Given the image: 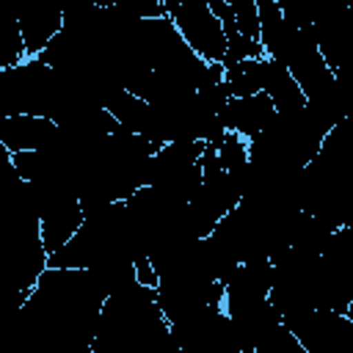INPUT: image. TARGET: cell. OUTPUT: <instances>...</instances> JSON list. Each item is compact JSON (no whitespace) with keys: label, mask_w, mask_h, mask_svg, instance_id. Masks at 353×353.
Returning <instances> with one entry per match:
<instances>
[{"label":"cell","mask_w":353,"mask_h":353,"mask_svg":"<svg viewBox=\"0 0 353 353\" xmlns=\"http://www.w3.org/2000/svg\"><path fill=\"white\" fill-rule=\"evenodd\" d=\"M105 292L85 268H47L22 309L28 336L44 353H91Z\"/></svg>","instance_id":"6da1fadb"},{"label":"cell","mask_w":353,"mask_h":353,"mask_svg":"<svg viewBox=\"0 0 353 353\" xmlns=\"http://www.w3.org/2000/svg\"><path fill=\"white\" fill-rule=\"evenodd\" d=\"M74 102L88 99L66 85L39 55H28L22 63L0 69V116L33 113L58 121Z\"/></svg>","instance_id":"7a4b0ae2"},{"label":"cell","mask_w":353,"mask_h":353,"mask_svg":"<svg viewBox=\"0 0 353 353\" xmlns=\"http://www.w3.org/2000/svg\"><path fill=\"white\" fill-rule=\"evenodd\" d=\"M163 3L182 39L204 61H223L226 55L223 19L210 8L207 0H163Z\"/></svg>","instance_id":"3957f363"},{"label":"cell","mask_w":353,"mask_h":353,"mask_svg":"<svg viewBox=\"0 0 353 353\" xmlns=\"http://www.w3.org/2000/svg\"><path fill=\"white\" fill-rule=\"evenodd\" d=\"M306 353H353V317L331 309H306L284 317Z\"/></svg>","instance_id":"277c9868"},{"label":"cell","mask_w":353,"mask_h":353,"mask_svg":"<svg viewBox=\"0 0 353 353\" xmlns=\"http://www.w3.org/2000/svg\"><path fill=\"white\" fill-rule=\"evenodd\" d=\"M58 121L47 116L33 113H17V116H0V146L6 152H30V149H47L58 141Z\"/></svg>","instance_id":"5b68a950"},{"label":"cell","mask_w":353,"mask_h":353,"mask_svg":"<svg viewBox=\"0 0 353 353\" xmlns=\"http://www.w3.org/2000/svg\"><path fill=\"white\" fill-rule=\"evenodd\" d=\"M276 116V105L273 99L259 91V94H248V97H232L223 110H221V121L229 132L243 135L245 141L254 138L256 132H262Z\"/></svg>","instance_id":"8992f818"},{"label":"cell","mask_w":353,"mask_h":353,"mask_svg":"<svg viewBox=\"0 0 353 353\" xmlns=\"http://www.w3.org/2000/svg\"><path fill=\"white\" fill-rule=\"evenodd\" d=\"M262 91L273 99L279 113H292V110L306 108V97H303L298 80L292 77L290 66L270 55H265V88Z\"/></svg>","instance_id":"52a82bcc"},{"label":"cell","mask_w":353,"mask_h":353,"mask_svg":"<svg viewBox=\"0 0 353 353\" xmlns=\"http://www.w3.org/2000/svg\"><path fill=\"white\" fill-rule=\"evenodd\" d=\"M226 85L232 97H248L259 94L265 88V55L262 58H245L240 63L226 66Z\"/></svg>","instance_id":"ba28073f"},{"label":"cell","mask_w":353,"mask_h":353,"mask_svg":"<svg viewBox=\"0 0 353 353\" xmlns=\"http://www.w3.org/2000/svg\"><path fill=\"white\" fill-rule=\"evenodd\" d=\"M317 154L323 160H331V163L353 165V116H345L342 121H336L325 132Z\"/></svg>","instance_id":"9c48e42d"},{"label":"cell","mask_w":353,"mask_h":353,"mask_svg":"<svg viewBox=\"0 0 353 353\" xmlns=\"http://www.w3.org/2000/svg\"><path fill=\"white\" fill-rule=\"evenodd\" d=\"M223 30H226V55H223V66H232V63H240L245 58H262L265 55V47L259 39L254 36H245L234 19L232 22H223Z\"/></svg>","instance_id":"30bf717a"},{"label":"cell","mask_w":353,"mask_h":353,"mask_svg":"<svg viewBox=\"0 0 353 353\" xmlns=\"http://www.w3.org/2000/svg\"><path fill=\"white\" fill-rule=\"evenodd\" d=\"M215 152L226 171H237V168L248 165V141L237 132H226L223 141L215 146Z\"/></svg>","instance_id":"8fae6325"},{"label":"cell","mask_w":353,"mask_h":353,"mask_svg":"<svg viewBox=\"0 0 353 353\" xmlns=\"http://www.w3.org/2000/svg\"><path fill=\"white\" fill-rule=\"evenodd\" d=\"M116 8L132 19H154V17H165V3L163 0H119Z\"/></svg>","instance_id":"7c38bea8"},{"label":"cell","mask_w":353,"mask_h":353,"mask_svg":"<svg viewBox=\"0 0 353 353\" xmlns=\"http://www.w3.org/2000/svg\"><path fill=\"white\" fill-rule=\"evenodd\" d=\"M284 19L292 22L295 28H309L312 25V0H276Z\"/></svg>","instance_id":"4fadbf2b"},{"label":"cell","mask_w":353,"mask_h":353,"mask_svg":"<svg viewBox=\"0 0 353 353\" xmlns=\"http://www.w3.org/2000/svg\"><path fill=\"white\" fill-rule=\"evenodd\" d=\"M336 74V83H339V91H342V102H345V113L353 116V55L334 69Z\"/></svg>","instance_id":"5bb4252c"},{"label":"cell","mask_w":353,"mask_h":353,"mask_svg":"<svg viewBox=\"0 0 353 353\" xmlns=\"http://www.w3.org/2000/svg\"><path fill=\"white\" fill-rule=\"evenodd\" d=\"M135 279H138L141 284H146V287H157V284H160V273H157V268L152 265L149 256L135 259Z\"/></svg>","instance_id":"9a60e30c"},{"label":"cell","mask_w":353,"mask_h":353,"mask_svg":"<svg viewBox=\"0 0 353 353\" xmlns=\"http://www.w3.org/2000/svg\"><path fill=\"white\" fill-rule=\"evenodd\" d=\"M94 6H99V8H110V6H116L119 0H91Z\"/></svg>","instance_id":"2e32d148"},{"label":"cell","mask_w":353,"mask_h":353,"mask_svg":"<svg viewBox=\"0 0 353 353\" xmlns=\"http://www.w3.org/2000/svg\"><path fill=\"white\" fill-rule=\"evenodd\" d=\"M347 317H353V301H350V306H347V312H345Z\"/></svg>","instance_id":"e0dca14e"},{"label":"cell","mask_w":353,"mask_h":353,"mask_svg":"<svg viewBox=\"0 0 353 353\" xmlns=\"http://www.w3.org/2000/svg\"><path fill=\"white\" fill-rule=\"evenodd\" d=\"M342 3H345V6H347V8H350V3H353V0H342Z\"/></svg>","instance_id":"ac0fdd59"},{"label":"cell","mask_w":353,"mask_h":353,"mask_svg":"<svg viewBox=\"0 0 353 353\" xmlns=\"http://www.w3.org/2000/svg\"><path fill=\"white\" fill-rule=\"evenodd\" d=\"M350 19H353V3H350Z\"/></svg>","instance_id":"d6986e66"}]
</instances>
